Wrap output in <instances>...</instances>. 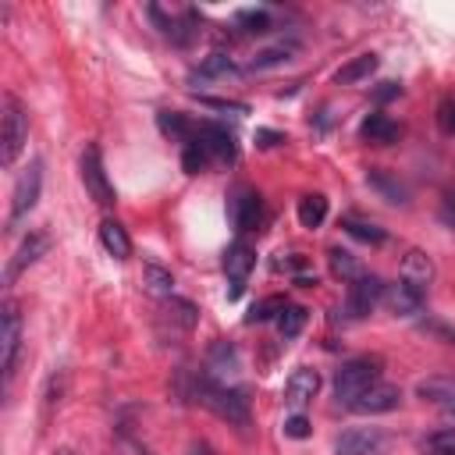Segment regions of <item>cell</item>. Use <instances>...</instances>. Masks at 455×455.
I'll return each instance as SVG.
<instances>
[{"mask_svg":"<svg viewBox=\"0 0 455 455\" xmlns=\"http://www.w3.org/2000/svg\"><path fill=\"white\" fill-rule=\"evenodd\" d=\"M327 263H331V274L341 277V281H355V277L366 274V267L359 263V256H352V252L341 249V245H331V249H327Z\"/></svg>","mask_w":455,"mask_h":455,"instance_id":"25","label":"cell"},{"mask_svg":"<svg viewBox=\"0 0 455 455\" xmlns=\"http://www.w3.org/2000/svg\"><path fill=\"white\" fill-rule=\"evenodd\" d=\"M391 437L380 427H352L334 437V455H384Z\"/></svg>","mask_w":455,"mask_h":455,"instance_id":"7","label":"cell"},{"mask_svg":"<svg viewBox=\"0 0 455 455\" xmlns=\"http://www.w3.org/2000/svg\"><path fill=\"white\" fill-rule=\"evenodd\" d=\"M100 245H103L114 259H128V256H132V238H128V231H124L117 220H110V217L100 224Z\"/></svg>","mask_w":455,"mask_h":455,"instance_id":"23","label":"cell"},{"mask_svg":"<svg viewBox=\"0 0 455 455\" xmlns=\"http://www.w3.org/2000/svg\"><path fill=\"white\" fill-rule=\"evenodd\" d=\"M39 188H43V160H28V167L18 174L14 192H11V224L25 220V217L36 210Z\"/></svg>","mask_w":455,"mask_h":455,"instance_id":"6","label":"cell"},{"mask_svg":"<svg viewBox=\"0 0 455 455\" xmlns=\"http://www.w3.org/2000/svg\"><path fill=\"white\" fill-rule=\"evenodd\" d=\"M57 455H75V451H71V448H60V451H57Z\"/></svg>","mask_w":455,"mask_h":455,"instance_id":"45","label":"cell"},{"mask_svg":"<svg viewBox=\"0 0 455 455\" xmlns=\"http://www.w3.org/2000/svg\"><path fill=\"white\" fill-rule=\"evenodd\" d=\"M366 185L373 192H380V199L395 203V206H405L409 203V185L395 174V171H384V167H370L366 171Z\"/></svg>","mask_w":455,"mask_h":455,"instance_id":"16","label":"cell"},{"mask_svg":"<svg viewBox=\"0 0 455 455\" xmlns=\"http://www.w3.org/2000/svg\"><path fill=\"white\" fill-rule=\"evenodd\" d=\"M384 281L377 274H363L355 281H348V295H345V313L352 320H363L366 313H373V306L384 299Z\"/></svg>","mask_w":455,"mask_h":455,"instance_id":"8","label":"cell"},{"mask_svg":"<svg viewBox=\"0 0 455 455\" xmlns=\"http://www.w3.org/2000/svg\"><path fill=\"white\" fill-rule=\"evenodd\" d=\"M196 135L203 139V146L210 149L213 160H220V164H231V160H235L238 146H235V135H231L224 124H217V121H199V124H196Z\"/></svg>","mask_w":455,"mask_h":455,"instance_id":"14","label":"cell"},{"mask_svg":"<svg viewBox=\"0 0 455 455\" xmlns=\"http://www.w3.org/2000/svg\"><path fill=\"white\" fill-rule=\"evenodd\" d=\"M206 107H213V110H228V114H249V107L245 103H235V100H203Z\"/></svg>","mask_w":455,"mask_h":455,"instance_id":"40","label":"cell"},{"mask_svg":"<svg viewBox=\"0 0 455 455\" xmlns=\"http://www.w3.org/2000/svg\"><path fill=\"white\" fill-rule=\"evenodd\" d=\"M295 53H299V43H295V39H277V43H270V46L256 50V53L249 57L245 71H270V68H277V64L291 60Z\"/></svg>","mask_w":455,"mask_h":455,"instance_id":"19","label":"cell"},{"mask_svg":"<svg viewBox=\"0 0 455 455\" xmlns=\"http://www.w3.org/2000/svg\"><path fill=\"white\" fill-rule=\"evenodd\" d=\"M274 270H288V274H299V270H306V256L302 252H281L277 259H274Z\"/></svg>","mask_w":455,"mask_h":455,"instance_id":"38","label":"cell"},{"mask_svg":"<svg viewBox=\"0 0 455 455\" xmlns=\"http://www.w3.org/2000/svg\"><path fill=\"white\" fill-rule=\"evenodd\" d=\"M395 316H412V313H419L423 309V291L419 288H412V284H405L402 277L395 281V284H387L384 288V299H380Z\"/></svg>","mask_w":455,"mask_h":455,"instance_id":"15","label":"cell"},{"mask_svg":"<svg viewBox=\"0 0 455 455\" xmlns=\"http://www.w3.org/2000/svg\"><path fill=\"white\" fill-rule=\"evenodd\" d=\"M192 455H217V451H213L206 441H196V444H192Z\"/></svg>","mask_w":455,"mask_h":455,"instance_id":"43","label":"cell"},{"mask_svg":"<svg viewBox=\"0 0 455 455\" xmlns=\"http://www.w3.org/2000/svg\"><path fill=\"white\" fill-rule=\"evenodd\" d=\"M167 313H171L181 327H196V320H199V309H196L188 299H174V295L167 299Z\"/></svg>","mask_w":455,"mask_h":455,"instance_id":"34","label":"cell"},{"mask_svg":"<svg viewBox=\"0 0 455 455\" xmlns=\"http://www.w3.org/2000/svg\"><path fill=\"white\" fill-rule=\"evenodd\" d=\"M256 142L270 149V146H277V142H284V135H281V132H270V128H259V132H256Z\"/></svg>","mask_w":455,"mask_h":455,"instance_id":"41","label":"cell"},{"mask_svg":"<svg viewBox=\"0 0 455 455\" xmlns=\"http://www.w3.org/2000/svg\"><path fill=\"white\" fill-rule=\"evenodd\" d=\"M444 423H448V430H455V409L444 412Z\"/></svg>","mask_w":455,"mask_h":455,"instance_id":"44","label":"cell"},{"mask_svg":"<svg viewBox=\"0 0 455 455\" xmlns=\"http://www.w3.org/2000/svg\"><path fill=\"white\" fill-rule=\"evenodd\" d=\"M398 402H402V387H398V384H384V380H377V384H370L348 409L359 412V416H377V412H391V409H398Z\"/></svg>","mask_w":455,"mask_h":455,"instance_id":"12","label":"cell"},{"mask_svg":"<svg viewBox=\"0 0 455 455\" xmlns=\"http://www.w3.org/2000/svg\"><path fill=\"white\" fill-rule=\"evenodd\" d=\"M398 92H402L398 82H380V89H373V100H391V96H398Z\"/></svg>","mask_w":455,"mask_h":455,"instance_id":"42","label":"cell"},{"mask_svg":"<svg viewBox=\"0 0 455 455\" xmlns=\"http://www.w3.org/2000/svg\"><path fill=\"white\" fill-rule=\"evenodd\" d=\"M341 228H345L352 238L366 242V245H384V238H387L384 228H377L373 220H363V217H355V213H345V217H341Z\"/></svg>","mask_w":455,"mask_h":455,"instance_id":"29","label":"cell"},{"mask_svg":"<svg viewBox=\"0 0 455 455\" xmlns=\"http://www.w3.org/2000/svg\"><path fill=\"white\" fill-rule=\"evenodd\" d=\"M402 281L412 284V288H419V291H427L430 281H434V259L423 249H409L402 256Z\"/></svg>","mask_w":455,"mask_h":455,"instance_id":"18","label":"cell"},{"mask_svg":"<svg viewBox=\"0 0 455 455\" xmlns=\"http://www.w3.org/2000/svg\"><path fill=\"white\" fill-rule=\"evenodd\" d=\"M437 217H441L444 228L455 231V188H444V192H441V199H437Z\"/></svg>","mask_w":455,"mask_h":455,"instance_id":"35","label":"cell"},{"mask_svg":"<svg viewBox=\"0 0 455 455\" xmlns=\"http://www.w3.org/2000/svg\"><path fill=\"white\" fill-rule=\"evenodd\" d=\"M156 124H160L164 135H171V139H178V142H188V139L196 135V121H188L181 110H160V114H156Z\"/></svg>","mask_w":455,"mask_h":455,"instance_id":"28","label":"cell"},{"mask_svg":"<svg viewBox=\"0 0 455 455\" xmlns=\"http://www.w3.org/2000/svg\"><path fill=\"white\" fill-rule=\"evenodd\" d=\"M28 139V117L14 96H4V114H0V164L11 167Z\"/></svg>","mask_w":455,"mask_h":455,"instance_id":"3","label":"cell"},{"mask_svg":"<svg viewBox=\"0 0 455 455\" xmlns=\"http://www.w3.org/2000/svg\"><path fill=\"white\" fill-rule=\"evenodd\" d=\"M235 21L242 25V32L263 36V32L270 28V11H267V7H242V11L235 14Z\"/></svg>","mask_w":455,"mask_h":455,"instance_id":"32","label":"cell"},{"mask_svg":"<svg viewBox=\"0 0 455 455\" xmlns=\"http://www.w3.org/2000/svg\"><path fill=\"white\" fill-rule=\"evenodd\" d=\"M359 135L366 142H377V146H387L398 139V124L387 117V114H366L363 124H359Z\"/></svg>","mask_w":455,"mask_h":455,"instance_id":"22","label":"cell"},{"mask_svg":"<svg viewBox=\"0 0 455 455\" xmlns=\"http://www.w3.org/2000/svg\"><path fill=\"white\" fill-rule=\"evenodd\" d=\"M242 370V355L231 341H213L206 348V377L217 380V384H228L231 377H238Z\"/></svg>","mask_w":455,"mask_h":455,"instance_id":"13","label":"cell"},{"mask_svg":"<svg viewBox=\"0 0 455 455\" xmlns=\"http://www.w3.org/2000/svg\"><path fill=\"white\" fill-rule=\"evenodd\" d=\"M228 75H235L231 57L220 53V50H213V53H206V57L199 60V68H196L188 78H192V82H206V78H228Z\"/></svg>","mask_w":455,"mask_h":455,"instance_id":"26","label":"cell"},{"mask_svg":"<svg viewBox=\"0 0 455 455\" xmlns=\"http://www.w3.org/2000/svg\"><path fill=\"white\" fill-rule=\"evenodd\" d=\"M430 448H434V455H455V430L430 437Z\"/></svg>","mask_w":455,"mask_h":455,"instance_id":"39","label":"cell"},{"mask_svg":"<svg viewBox=\"0 0 455 455\" xmlns=\"http://www.w3.org/2000/svg\"><path fill=\"white\" fill-rule=\"evenodd\" d=\"M416 395L423 402H434V405H444V409H455V373H430L416 384Z\"/></svg>","mask_w":455,"mask_h":455,"instance_id":"17","label":"cell"},{"mask_svg":"<svg viewBox=\"0 0 455 455\" xmlns=\"http://www.w3.org/2000/svg\"><path fill=\"white\" fill-rule=\"evenodd\" d=\"M192 395H196V402H199L203 409H210L213 416L228 419L231 427H245V423H249V398H245V391L228 387V384H217V380H210V377L203 373V377L196 380Z\"/></svg>","mask_w":455,"mask_h":455,"instance_id":"1","label":"cell"},{"mask_svg":"<svg viewBox=\"0 0 455 455\" xmlns=\"http://www.w3.org/2000/svg\"><path fill=\"white\" fill-rule=\"evenodd\" d=\"M210 149L203 146V139L199 135H192L188 142H181V167H185V174H199V171H206L210 167Z\"/></svg>","mask_w":455,"mask_h":455,"instance_id":"30","label":"cell"},{"mask_svg":"<svg viewBox=\"0 0 455 455\" xmlns=\"http://www.w3.org/2000/svg\"><path fill=\"white\" fill-rule=\"evenodd\" d=\"M316 391H320V373L313 366H295L288 373V380H284V405L302 412L316 398Z\"/></svg>","mask_w":455,"mask_h":455,"instance_id":"11","label":"cell"},{"mask_svg":"<svg viewBox=\"0 0 455 455\" xmlns=\"http://www.w3.org/2000/svg\"><path fill=\"white\" fill-rule=\"evenodd\" d=\"M288 302L281 299V295H267V299H259L252 309H249V316H245V323H263V320H277V313L284 309Z\"/></svg>","mask_w":455,"mask_h":455,"instance_id":"33","label":"cell"},{"mask_svg":"<svg viewBox=\"0 0 455 455\" xmlns=\"http://www.w3.org/2000/svg\"><path fill=\"white\" fill-rule=\"evenodd\" d=\"M228 217L235 224V231H256L259 217H263V199L256 188L249 185H238L231 196H228Z\"/></svg>","mask_w":455,"mask_h":455,"instance_id":"9","label":"cell"},{"mask_svg":"<svg viewBox=\"0 0 455 455\" xmlns=\"http://www.w3.org/2000/svg\"><path fill=\"white\" fill-rule=\"evenodd\" d=\"M284 437H295V441L309 437V419H306L302 412H291V416L284 419Z\"/></svg>","mask_w":455,"mask_h":455,"instance_id":"37","label":"cell"},{"mask_svg":"<svg viewBox=\"0 0 455 455\" xmlns=\"http://www.w3.org/2000/svg\"><path fill=\"white\" fill-rule=\"evenodd\" d=\"M306 320H309L306 306H291V302H288V306L277 313L274 323H277V334H281V338H295V334L306 327Z\"/></svg>","mask_w":455,"mask_h":455,"instance_id":"31","label":"cell"},{"mask_svg":"<svg viewBox=\"0 0 455 455\" xmlns=\"http://www.w3.org/2000/svg\"><path fill=\"white\" fill-rule=\"evenodd\" d=\"M18 352H21V309L14 299H4V306H0V370H4V380L14 377Z\"/></svg>","mask_w":455,"mask_h":455,"instance_id":"5","label":"cell"},{"mask_svg":"<svg viewBox=\"0 0 455 455\" xmlns=\"http://www.w3.org/2000/svg\"><path fill=\"white\" fill-rule=\"evenodd\" d=\"M437 124L444 135H455V96H444L437 103Z\"/></svg>","mask_w":455,"mask_h":455,"instance_id":"36","label":"cell"},{"mask_svg":"<svg viewBox=\"0 0 455 455\" xmlns=\"http://www.w3.org/2000/svg\"><path fill=\"white\" fill-rule=\"evenodd\" d=\"M295 213H299V224L302 228H320L323 220H327V196H320V192H309V196H302L299 199V206H295Z\"/></svg>","mask_w":455,"mask_h":455,"instance_id":"27","label":"cell"},{"mask_svg":"<svg viewBox=\"0 0 455 455\" xmlns=\"http://www.w3.org/2000/svg\"><path fill=\"white\" fill-rule=\"evenodd\" d=\"M78 171H82V185H85V192H89L92 203H100V206H114V203H117V192H114V185H110V178H107L103 153H100L96 142H89V146L82 149Z\"/></svg>","mask_w":455,"mask_h":455,"instance_id":"4","label":"cell"},{"mask_svg":"<svg viewBox=\"0 0 455 455\" xmlns=\"http://www.w3.org/2000/svg\"><path fill=\"white\" fill-rule=\"evenodd\" d=\"M252 267H256V252H252V245H245L242 238L224 249V274H228V281H231L228 299H238V295H242V288H245Z\"/></svg>","mask_w":455,"mask_h":455,"instance_id":"10","label":"cell"},{"mask_svg":"<svg viewBox=\"0 0 455 455\" xmlns=\"http://www.w3.org/2000/svg\"><path fill=\"white\" fill-rule=\"evenodd\" d=\"M380 370H384V359L380 355H355V359H345L338 370H334V398L352 405L370 384L380 380Z\"/></svg>","mask_w":455,"mask_h":455,"instance_id":"2","label":"cell"},{"mask_svg":"<svg viewBox=\"0 0 455 455\" xmlns=\"http://www.w3.org/2000/svg\"><path fill=\"white\" fill-rule=\"evenodd\" d=\"M50 249V238L43 235V231H32L21 245H18V252H14V259H11V267H7V284H14V277L25 270V267H32L43 252Z\"/></svg>","mask_w":455,"mask_h":455,"instance_id":"20","label":"cell"},{"mask_svg":"<svg viewBox=\"0 0 455 455\" xmlns=\"http://www.w3.org/2000/svg\"><path fill=\"white\" fill-rule=\"evenodd\" d=\"M377 64H380L377 53H359V57H352L348 64H341V68L334 71V85H355V82L370 78V75L377 71Z\"/></svg>","mask_w":455,"mask_h":455,"instance_id":"21","label":"cell"},{"mask_svg":"<svg viewBox=\"0 0 455 455\" xmlns=\"http://www.w3.org/2000/svg\"><path fill=\"white\" fill-rule=\"evenodd\" d=\"M142 284H146V291L156 295V299H171V295H174V274H171L167 267L153 263V259L142 263Z\"/></svg>","mask_w":455,"mask_h":455,"instance_id":"24","label":"cell"}]
</instances>
